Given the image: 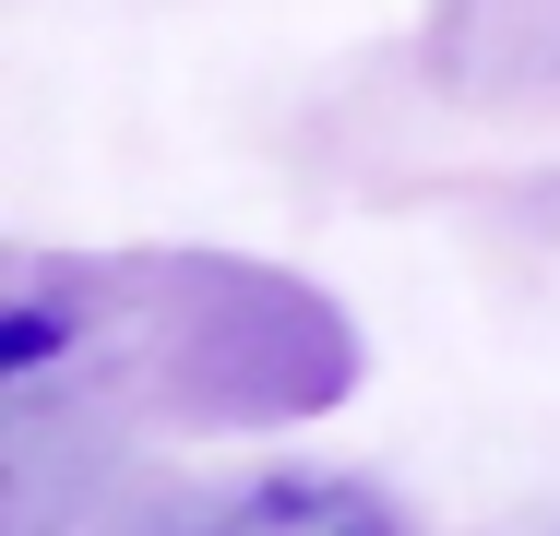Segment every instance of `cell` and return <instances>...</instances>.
I'll list each match as a JSON object with an SVG mask.
<instances>
[{"instance_id": "obj_1", "label": "cell", "mask_w": 560, "mask_h": 536, "mask_svg": "<svg viewBox=\"0 0 560 536\" xmlns=\"http://www.w3.org/2000/svg\"><path fill=\"white\" fill-rule=\"evenodd\" d=\"M215 536H406V525H394V501L358 489V477H250L215 513Z\"/></svg>"}]
</instances>
